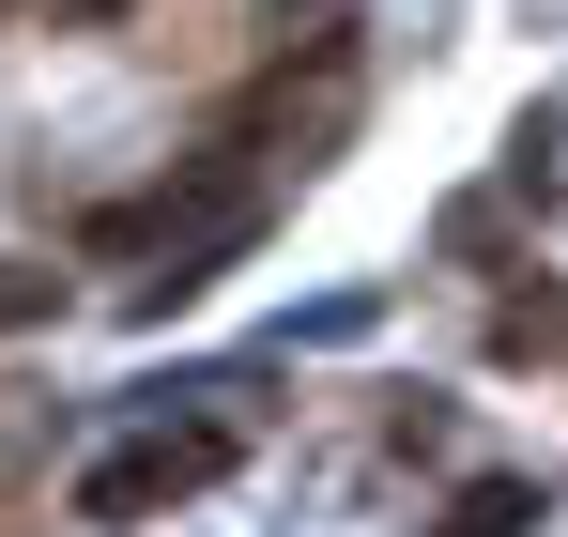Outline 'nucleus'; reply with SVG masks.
Returning <instances> with one entry per match:
<instances>
[{
    "mask_svg": "<svg viewBox=\"0 0 568 537\" xmlns=\"http://www.w3.org/2000/svg\"><path fill=\"white\" fill-rule=\"evenodd\" d=\"M231 476V430L215 415H185V430H139V446H108L93 476H78V523H154V507H185V492H215Z\"/></svg>",
    "mask_w": 568,
    "mask_h": 537,
    "instance_id": "f257e3e1",
    "label": "nucleus"
},
{
    "mask_svg": "<svg viewBox=\"0 0 568 537\" xmlns=\"http://www.w3.org/2000/svg\"><path fill=\"white\" fill-rule=\"evenodd\" d=\"M523 523H538V492H523V476H476V492H462V523H446V537H523Z\"/></svg>",
    "mask_w": 568,
    "mask_h": 537,
    "instance_id": "f03ea898",
    "label": "nucleus"
},
{
    "mask_svg": "<svg viewBox=\"0 0 568 537\" xmlns=\"http://www.w3.org/2000/svg\"><path fill=\"white\" fill-rule=\"evenodd\" d=\"M47 307H62V276H47V262H0V338H16V323H47Z\"/></svg>",
    "mask_w": 568,
    "mask_h": 537,
    "instance_id": "7ed1b4c3",
    "label": "nucleus"
},
{
    "mask_svg": "<svg viewBox=\"0 0 568 537\" xmlns=\"http://www.w3.org/2000/svg\"><path fill=\"white\" fill-rule=\"evenodd\" d=\"M93 16H123V0H93Z\"/></svg>",
    "mask_w": 568,
    "mask_h": 537,
    "instance_id": "20e7f679",
    "label": "nucleus"
}]
</instances>
